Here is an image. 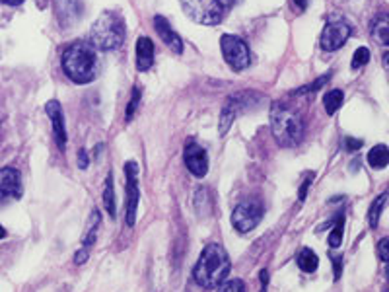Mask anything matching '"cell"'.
I'll return each mask as SVG.
<instances>
[{"label":"cell","instance_id":"1","mask_svg":"<svg viewBox=\"0 0 389 292\" xmlns=\"http://www.w3.org/2000/svg\"><path fill=\"white\" fill-rule=\"evenodd\" d=\"M230 257L220 244H208L193 267V279L203 288H218L228 279Z\"/></svg>","mask_w":389,"mask_h":292},{"label":"cell","instance_id":"2","mask_svg":"<svg viewBox=\"0 0 389 292\" xmlns=\"http://www.w3.org/2000/svg\"><path fill=\"white\" fill-rule=\"evenodd\" d=\"M61 64L64 74L76 84H88L97 74V55L94 47L84 41H76L71 47L64 49Z\"/></svg>","mask_w":389,"mask_h":292},{"label":"cell","instance_id":"3","mask_svg":"<svg viewBox=\"0 0 389 292\" xmlns=\"http://www.w3.org/2000/svg\"><path fill=\"white\" fill-rule=\"evenodd\" d=\"M270 133L275 136V141L285 146L292 148L298 146L304 139V123L302 119L296 115L294 111L285 107L282 103H275L270 107Z\"/></svg>","mask_w":389,"mask_h":292},{"label":"cell","instance_id":"4","mask_svg":"<svg viewBox=\"0 0 389 292\" xmlns=\"http://www.w3.org/2000/svg\"><path fill=\"white\" fill-rule=\"evenodd\" d=\"M90 41L100 51H115L125 41V24L123 18L115 12H104L92 25Z\"/></svg>","mask_w":389,"mask_h":292},{"label":"cell","instance_id":"5","mask_svg":"<svg viewBox=\"0 0 389 292\" xmlns=\"http://www.w3.org/2000/svg\"><path fill=\"white\" fill-rule=\"evenodd\" d=\"M181 8L193 22L203 25L220 24L224 14L220 0H181Z\"/></svg>","mask_w":389,"mask_h":292},{"label":"cell","instance_id":"6","mask_svg":"<svg viewBox=\"0 0 389 292\" xmlns=\"http://www.w3.org/2000/svg\"><path fill=\"white\" fill-rule=\"evenodd\" d=\"M224 61L230 64L234 71H246L251 64V53L244 40H239L238 35H222L220 40Z\"/></svg>","mask_w":389,"mask_h":292},{"label":"cell","instance_id":"7","mask_svg":"<svg viewBox=\"0 0 389 292\" xmlns=\"http://www.w3.org/2000/svg\"><path fill=\"white\" fill-rule=\"evenodd\" d=\"M261 205H257L253 201L241 203V205L236 206L234 213H232V224H234V228L238 230L239 234H247V232H251V230L257 228V224L261 222Z\"/></svg>","mask_w":389,"mask_h":292},{"label":"cell","instance_id":"8","mask_svg":"<svg viewBox=\"0 0 389 292\" xmlns=\"http://www.w3.org/2000/svg\"><path fill=\"white\" fill-rule=\"evenodd\" d=\"M350 37V25L342 20H329L321 32V40H319V45L323 51L331 53V51H337L341 49L347 40Z\"/></svg>","mask_w":389,"mask_h":292},{"label":"cell","instance_id":"9","mask_svg":"<svg viewBox=\"0 0 389 292\" xmlns=\"http://www.w3.org/2000/svg\"><path fill=\"white\" fill-rule=\"evenodd\" d=\"M125 174H127V205H125V221L127 226H135L136 222V209H138V166L136 162H127L125 164Z\"/></svg>","mask_w":389,"mask_h":292},{"label":"cell","instance_id":"10","mask_svg":"<svg viewBox=\"0 0 389 292\" xmlns=\"http://www.w3.org/2000/svg\"><path fill=\"white\" fill-rule=\"evenodd\" d=\"M183 160L185 166L195 177H205L208 172V156L207 151L197 144V142H187L185 151H183Z\"/></svg>","mask_w":389,"mask_h":292},{"label":"cell","instance_id":"11","mask_svg":"<svg viewBox=\"0 0 389 292\" xmlns=\"http://www.w3.org/2000/svg\"><path fill=\"white\" fill-rule=\"evenodd\" d=\"M24 193L22 187V175L16 168H2L0 170V203L20 199Z\"/></svg>","mask_w":389,"mask_h":292},{"label":"cell","instance_id":"12","mask_svg":"<svg viewBox=\"0 0 389 292\" xmlns=\"http://www.w3.org/2000/svg\"><path fill=\"white\" fill-rule=\"evenodd\" d=\"M45 111H47L49 119L53 123V136H55L56 146H59V151H64L66 148V127H64L63 107L56 100H51L45 105Z\"/></svg>","mask_w":389,"mask_h":292},{"label":"cell","instance_id":"13","mask_svg":"<svg viewBox=\"0 0 389 292\" xmlns=\"http://www.w3.org/2000/svg\"><path fill=\"white\" fill-rule=\"evenodd\" d=\"M55 14L63 28L76 24L82 14V2L80 0H56Z\"/></svg>","mask_w":389,"mask_h":292},{"label":"cell","instance_id":"14","mask_svg":"<svg viewBox=\"0 0 389 292\" xmlns=\"http://www.w3.org/2000/svg\"><path fill=\"white\" fill-rule=\"evenodd\" d=\"M154 28H156V32H158V35L162 37V41L166 43L167 47L172 49L174 53H177V55H181V51H183L181 37L175 33V30L169 25V22H167L166 18H162V16L154 18Z\"/></svg>","mask_w":389,"mask_h":292},{"label":"cell","instance_id":"15","mask_svg":"<svg viewBox=\"0 0 389 292\" xmlns=\"http://www.w3.org/2000/svg\"><path fill=\"white\" fill-rule=\"evenodd\" d=\"M154 64V43L150 37H138L136 41V69L138 71H148Z\"/></svg>","mask_w":389,"mask_h":292},{"label":"cell","instance_id":"16","mask_svg":"<svg viewBox=\"0 0 389 292\" xmlns=\"http://www.w3.org/2000/svg\"><path fill=\"white\" fill-rule=\"evenodd\" d=\"M241 107H246V100H239V95H232V98H228V103L224 105L222 115H220V127H218L222 136L228 133V129L232 127L234 119H236V115H238Z\"/></svg>","mask_w":389,"mask_h":292},{"label":"cell","instance_id":"17","mask_svg":"<svg viewBox=\"0 0 389 292\" xmlns=\"http://www.w3.org/2000/svg\"><path fill=\"white\" fill-rule=\"evenodd\" d=\"M370 33L376 43L389 47V14H380L378 18H373Z\"/></svg>","mask_w":389,"mask_h":292},{"label":"cell","instance_id":"18","mask_svg":"<svg viewBox=\"0 0 389 292\" xmlns=\"http://www.w3.org/2000/svg\"><path fill=\"white\" fill-rule=\"evenodd\" d=\"M368 164L373 170H381L389 164V148L385 144H376L372 151L368 152Z\"/></svg>","mask_w":389,"mask_h":292},{"label":"cell","instance_id":"19","mask_svg":"<svg viewBox=\"0 0 389 292\" xmlns=\"http://www.w3.org/2000/svg\"><path fill=\"white\" fill-rule=\"evenodd\" d=\"M100 224H102V214H100V211H92L90 221H88L86 234H84V240H82V245L88 247V250L94 245L95 238H97V230H100Z\"/></svg>","mask_w":389,"mask_h":292},{"label":"cell","instance_id":"20","mask_svg":"<svg viewBox=\"0 0 389 292\" xmlns=\"http://www.w3.org/2000/svg\"><path fill=\"white\" fill-rule=\"evenodd\" d=\"M104 209L107 211V214H109L112 218H115V216H117V205H115V185H113V174H112V172L107 174V180H105Z\"/></svg>","mask_w":389,"mask_h":292},{"label":"cell","instance_id":"21","mask_svg":"<svg viewBox=\"0 0 389 292\" xmlns=\"http://www.w3.org/2000/svg\"><path fill=\"white\" fill-rule=\"evenodd\" d=\"M296 261H298V267L302 269L304 273H313L319 265V257L310 247H304L302 252L298 253V259Z\"/></svg>","mask_w":389,"mask_h":292},{"label":"cell","instance_id":"22","mask_svg":"<svg viewBox=\"0 0 389 292\" xmlns=\"http://www.w3.org/2000/svg\"><path fill=\"white\" fill-rule=\"evenodd\" d=\"M388 193H381L380 197L373 199V203L370 205V211H368V222H370V226L376 228L378 226V222H380L381 211H383V206L388 203Z\"/></svg>","mask_w":389,"mask_h":292},{"label":"cell","instance_id":"23","mask_svg":"<svg viewBox=\"0 0 389 292\" xmlns=\"http://www.w3.org/2000/svg\"><path fill=\"white\" fill-rule=\"evenodd\" d=\"M342 100H345V94H342L341 90H331V92H327L325 98H323V105H325L327 115L337 113V110L342 105Z\"/></svg>","mask_w":389,"mask_h":292},{"label":"cell","instance_id":"24","mask_svg":"<svg viewBox=\"0 0 389 292\" xmlns=\"http://www.w3.org/2000/svg\"><path fill=\"white\" fill-rule=\"evenodd\" d=\"M342 232H345V216H339L337 221V226L333 228V232L329 234V245L331 247H339L342 244Z\"/></svg>","mask_w":389,"mask_h":292},{"label":"cell","instance_id":"25","mask_svg":"<svg viewBox=\"0 0 389 292\" xmlns=\"http://www.w3.org/2000/svg\"><path fill=\"white\" fill-rule=\"evenodd\" d=\"M368 61H370V51H368V47H358L357 51H354V55H352V69H362L364 64H368Z\"/></svg>","mask_w":389,"mask_h":292},{"label":"cell","instance_id":"26","mask_svg":"<svg viewBox=\"0 0 389 292\" xmlns=\"http://www.w3.org/2000/svg\"><path fill=\"white\" fill-rule=\"evenodd\" d=\"M218 292H246V284L241 283L239 279H234V281H224L220 284V291Z\"/></svg>","mask_w":389,"mask_h":292},{"label":"cell","instance_id":"27","mask_svg":"<svg viewBox=\"0 0 389 292\" xmlns=\"http://www.w3.org/2000/svg\"><path fill=\"white\" fill-rule=\"evenodd\" d=\"M329 78H331V74H323V76L316 80V82H313L311 86L300 88V90L296 92V94H310V92H316V90H319L321 86H325V82H329Z\"/></svg>","mask_w":389,"mask_h":292},{"label":"cell","instance_id":"28","mask_svg":"<svg viewBox=\"0 0 389 292\" xmlns=\"http://www.w3.org/2000/svg\"><path fill=\"white\" fill-rule=\"evenodd\" d=\"M138 102H140V88H135V90H133V95H131V102H128V107H127V121H131V119H133V115H135L136 107H138Z\"/></svg>","mask_w":389,"mask_h":292},{"label":"cell","instance_id":"29","mask_svg":"<svg viewBox=\"0 0 389 292\" xmlns=\"http://www.w3.org/2000/svg\"><path fill=\"white\" fill-rule=\"evenodd\" d=\"M378 255H380L381 261H388L389 263V238H383L378 244Z\"/></svg>","mask_w":389,"mask_h":292},{"label":"cell","instance_id":"30","mask_svg":"<svg viewBox=\"0 0 389 292\" xmlns=\"http://www.w3.org/2000/svg\"><path fill=\"white\" fill-rule=\"evenodd\" d=\"M88 253H90V250L82 245L78 252H76V255H74V263H76V265H82V263H86Z\"/></svg>","mask_w":389,"mask_h":292},{"label":"cell","instance_id":"31","mask_svg":"<svg viewBox=\"0 0 389 292\" xmlns=\"http://www.w3.org/2000/svg\"><path fill=\"white\" fill-rule=\"evenodd\" d=\"M345 146H347V151H360V146H362V141H358V139H352V136H349V139H345Z\"/></svg>","mask_w":389,"mask_h":292},{"label":"cell","instance_id":"32","mask_svg":"<svg viewBox=\"0 0 389 292\" xmlns=\"http://www.w3.org/2000/svg\"><path fill=\"white\" fill-rule=\"evenodd\" d=\"M331 259H333V265H335V281H337V279H341V271H342V257L341 255H333V257H331Z\"/></svg>","mask_w":389,"mask_h":292},{"label":"cell","instance_id":"33","mask_svg":"<svg viewBox=\"0 0 389 292\" xmlns=\"http://www.w3.org/2000/svg\"><path fill=\"white\" fill-rule=\"evenodd\" d=\"M259 279H261V292H267V286H269V271L263 269L259 273Z\"/></svg>","mask_w":389,"mask_h":292},{"label":"cell","instance_id":"34","mask_svg":"<svg viewBox=\"0 0 389 292\" xmlns=\"http://www.w3.org/2000/svg\"><path fill=\"white\" fill-rule=\"evenodd\" d=\"M88 164H90V158H88L86 151H80L78 152V166L84 170V168H88Z\"/></svg>","mask_w":389,"mask_h":292},{"label":"cell","instance_id":"35","mask_svg":"<svg viewBox=\"0 0 389 292\" xmlns=\"http://www.w3.org/2000/svg\"><path fill=\"white\" fill-rule=\"evenodd\" d=\"M310 183H311V175H308V180H306L302 187H300V195H298V197H300V201H304V199H306V195H308V187H310Z\"/></svg>","mask_w":389,"mask_h":292},{"label":"cell","instance_id":"36","mask_svg":"<svg viewBox=\"0 0 389 292\" xmlns=\"http://www.w3.org/2000/svg\"><path fill=\"white\" fill-rule=\"evenodd\" d=\"M2 4H6V6H20L24 0H0Z\"/></svg>","mask_w":389,"mask_h":292},{"label":"cell","instance_id":"37","mask_svg":"<svg viewBox=\"0 0 389 292\" xmlns=\"http://www.w3.org/2000/svg\"><path fill=\"white\" fill-rule=\"evenodd\" d=\"M383 66H385V71H388V76H389V53L383 57Z\"/></svg>","mask_w":389,"mask_h":292},{"label":"cell","instance_id":"38","mask_svg":"<svg viewBox=\"0 0 389 292\" xmlns=\"http://www.w3.org/2000/svg\"><path fill=\"white\" fill-rule=\"evenodd\" d=\"M294 2L300 6V8H306V4H308V0H294Z\"/></svg>","mask_w":389,"mask_h":292},{"label":"cell","instance_id":"39","mask_svg":"<svg viewBox=\"0 0 389 292\" xmlns=\"http://www.w3.org/2000/svg\"><path fill=\"white\" fill-rule=\"evenodd\" d=\"M4 236H6V230L0 226V240H2V238H4Z\"/></svg>","mask_w":389,"mask_h":292},{"label":"cell","instance_id":"40","mask_svg":"<svg viewBox=\"0 0 389 292\" xmlns=\"http://www.w3.org/2000/svg\"><path fill=\"white\" fill-rule=\"evenodd\" d=\"M385 276H388V281H389V265H388V271H385Z\"/></svg>","mask_w":389,"mask_h":292},{"label":"cell","instance_id":"41","mask_svg":"<svg viewBox=\"0 0 389 292\" xmlns=\"http://www.w3.org/2000/svg\"><path fill=\"white\" fill-rule=\"evenodd\" d=\"M385 292H389V291H385Z\"/></svg>","mask_w":389,"mask_h":292}]
</instances>
